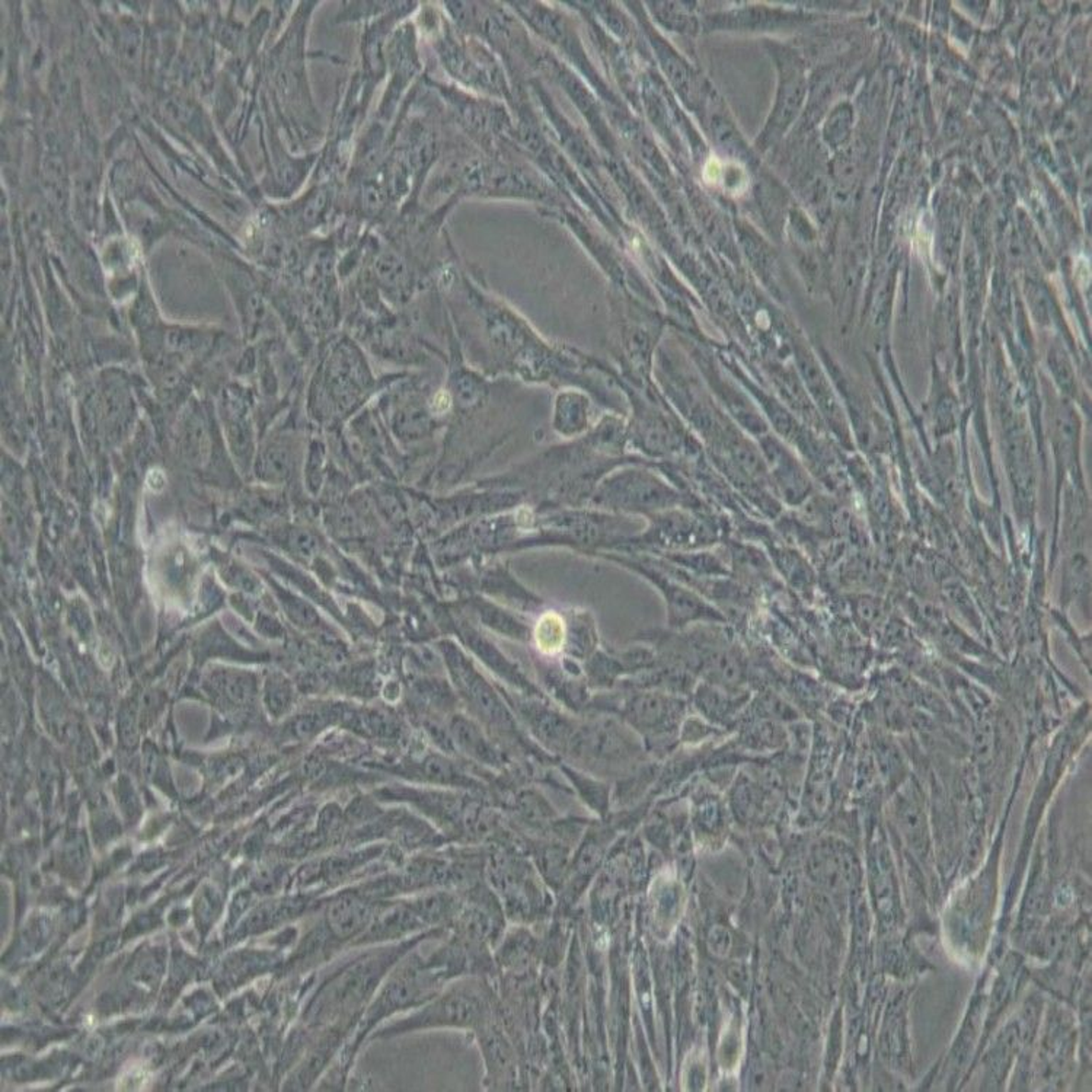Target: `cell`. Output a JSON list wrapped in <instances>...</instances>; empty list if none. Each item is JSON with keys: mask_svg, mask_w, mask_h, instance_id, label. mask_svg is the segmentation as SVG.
I'll return each instance as SVG.
<instances>
[{"mask_svg": "<svg viewBox=\"0 0 1092 1092\" xmlns=\"http://www.w3.org/2000/svg\"><path fill=\"white\" fill-rule=\"evenodd\" d=\"M449 663L452 667L453 675L459 680V685L470 695L478 710H481V712L487 717L493 718L494 722H507L505 708L501 707L497 697L494 695L487 683L483 682V677L473 672L470 663H466L458 652H453L452 655H449Z\"/></svg>", "mask_w": 1092, "mask_h": 1092, "instance_id": "obj_1", "label": "cell"}, {"mask_svg": "<svg viewBox=\"0 0 1092 1092\" xmlns=\"http://www.w3.org/2000/svg\"><path fill=\"white\" fill-rule=\"evenodd\" d=\"M368 907L356 897L344 896L329 909V925L338 937H348L368 921Z\"/></svg>", "mask_w": 1092, "mask_h": 1092, "instance_id": "obj_2", "label": "cell"}, {"mask_svg": "<svg viewBox=\"0 0 1092 1092\" xmlns=\"http://www.w3.org/2000/svg\"><path fill=\"white\" fill-rule=\"evenodd\" d=\"M459 746L465 749L466 752L471 753L478 759H483L488 755L487 743L483 740V734L475 724L465 720L462 717H456L452 722V728H450Z\"/></svg>", "mask_w": 1092, "mask_h": 1092, "instance_id": "obj_3", "label": "cell"}, {"mask_svg": "<svg viewBox=\"0 0 1092 1092\" xmlns=\"http://www.w3.org/2000/svg\"><path fill=\"white\" fill-rule=\"evenodd\" d=\"M435 405L438 411L448 410L449 406H450V396H449V393L443 392V391L438 392V396H436Z\"/></svg>", "mask_w": 1092, "mask_h": 1092, "instance_id": "obj_4", "label": "cell"}]
</instances>
